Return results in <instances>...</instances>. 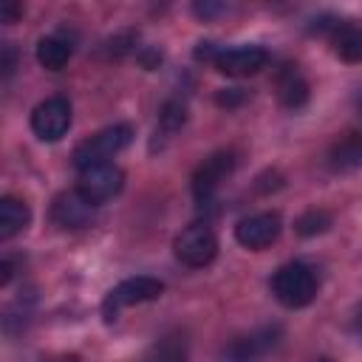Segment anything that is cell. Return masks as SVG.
Instances as JSON below:
<instances>
[{
	"label": "cell",
	"instance_id": "6da1fadb",
	"mask_svg": "<svg viewBox=\"0 0 362 362\" xmlns=\"http://www.w3.org/2000/svg\"><path fill=\"white\" fill-rule=\"evenodd\" d=\"M317 272L303 263V260H291L286 266H280L272 277V294L277 297L280 305L286 308H303L317 297Z\"/></svg>",
	"mask_w": 362,
	"mask_h": 362
},
{
	"label": "cell",
	"instance_id": "7a4b0ae2",
	"mask_svg": "<svg viewBox=\"0 0 362 362\" xmlns=\"http://www.w3.org/2000/svg\"><path fill=\"white\" fill-rule=\"evenodd\" d=\"M133 141V127L130 124H110L93 136H88L85 141H79L74 147V167L82 173L88 167H99V164H110V158L116 153H122L127 144Z\"/></svg>",
	"mask_w": 362,
	"mask_h": 362
},
{
	"label": "cell",
	"instance_id": "3957f363",
	"mask_svg": "<svg viewBox=\"0 0 362 362\" xmlns=\"http://www.w3.org/2000/svg\"><path fill=\"white\" fill-rule=\"evenodd\" d=\"M164 294V283L156 280V277H147V274H139V277H127L122 280L119 286H113L102 303V314L107 322H113L119 317L122 308H130V305H141V303H153Z\"/></svg>",
	"mask_w": 362,
	"mask_h": 362
},
{
	"label": "cell",
	"instance_id": "277c9868",
	"mask_svg": "<svg viewBox=\"0 0 362 362\" xmlns=\"http://www.w3.org/2000/svg\"><path fill=\"white\" fill-rule=\"evenodd\" d=\"M175 257L189 269H204L218 255V238L209 223H189L173 243Z\"/></svg>",
	"mask_w": 362,
	"mask_h": 362
},
{
	"label": "cell",
	"instance_id": "5b68a950",
	"mask_svg": "<svg viewBox=\"0 0 362 362\" xmlns=\"http://www.w3.org/2000/svg\"><path fill=\"white\" fill-rule=\"evenodd\" d=\"M235 164H238V158L229 150H218L198 164V170L192 173V195H195L201 209L215 201L218 187L226 181V175L235 170Z\"/></svg>",
	"mask_w": 362,
	"mask_h": 362
},
{
	"label": "cell",
	"instance_id": "8992f818",
	"mask_svg": "<svg viewBox=\"0 0 362 362\" xmlns=\"http://www.w3.org/2000/svg\"><path fill=\"white\" fill-rule=\"evenodd\" d=\"M311 28L331 40V48L339 59L362 62V25L359 23L339 20V17H320V20H314Z\"/></svg>",
	"mask_w": 362,
	"mask_h": 362
},
{
	"label": "cell",
	"instance_id": "52a82bcc",
	"mask_svg": "<svg viewBox=\"0 0 362 362\" xmlns=\"http://www.w3.org/2000/svg\"><path fill=\"white\" fill-rule=\"evenodd\" d=\"M124 187V173L116 164H99V167H88L79 173L76 181V192L90 201L93 206L107 204L113 195H119V189Z\"/></svg>",
	"mask_w": 362,
	"mask_h": 362
},
{
	"label": "cell",
	"instance_id": "ba28073f",
	"mask_svg": "<svg viewBox=\"0 0 362 362\" xmlns=\"http://www.w3.org/2000/svg\"><path fill=\"white\" fill-rule=\"evenodd\" d=\"M71 127V105L65 96H48L31 110V130L42 141H59Z\"/></svg>",
	"mask_w": 362,
	"mask_h": 362
},
{
	"label": "cell",
	"instance_id": "9c48e42d",
	"mask_svg": "<svg viewBox=\"0 0 362 362\" xmlns=\"http://www.w3.org/2000/svg\"><path fill=\"white\" fill-rule=\"evenodd\" d=\"M212 65L226 76H252L269 65V51L263 45H232V48L218 45Z\"/></svg>",
	"mask_w": 362,
	"mask_h": 362
},
{
	"label": "cell",
	"instance_id": "30bf717a",
	"mask_svg": "<svg viewBox=\"0 0 362 362\" xmlns=\"http://www.w3.org/2000/svg\"><path fill=\"white\" fill-rule=\"evenodd\" d=\"M280 215L277 212H255L243 221H238L235 226V240L252 252H260L266 246H272L277 238H280Z\"/></svg>",
	"mask_w": 362,
	"mask_h": 362
},
{
	"label": "cell",
	"instance_id": "8fae6325",
	"mask_svg": "<svg viewBox=\"0 0 362 362\" xmlns=\"http://www.w3.org/2000/svg\"><path fill=\"white\" fill-rule=\"evenodd\" d=\"M277 342H280V328L277 325L257 328L252 334H243V337L232 339L223 348V362H260L269 351H274Z\"/></svg>",
	"mask_w": 362,
	"mask_h": 362
},
{
	"label": "cell",
	"instance_id": "7c38bea8",
	"mask_svg": "<svg viewBox=\"0 0 362 362\" xmlns=\"http://www.w3.org/2000/svg\"><path fill=\"white\" fill-rule=\"evenodd\" d=\"M93 204L90 201H85L76 189H71V192H59L57 198H54V204H51V218H54V223H59L62 229H82V226H88L90 221H93Z\"/></svg>",
	"mask_w": 362,
	"mask_h": 362
},
{
	"label": "cell",
	"instance_id": "4fadbf2b",
	"mask_svg": "<svg viewBox=\"0 0 362 362\" xmlns=\"http://www.w3.org/2000/svg\"><path fill=\"white\" fill-rule=\"evenodd\" d=\"M274 88H277V96L286 107L297 110L308 102V82L303 76V71L294 65V62H283L277 68V76H274Z\"/></svg>",
	"mask_w": 362,
	"mask_h": 362
},
{
	"label": "cell",
	"instance_id": "5bb4252c",
	"mask_svg": "<svg viewBox=\"0 0 362 362\" xmlns=\"http://www.w3.org/2000/svg\"><path fill=\"white\" fill-rule=\"evenodd\" d=\"M74 57V42L65 34H48L37 42V62L45 71H62Z\"/></svg>",
	"mask_w": 362,
	"mask_h": 362
},
{
	"label": "cell",
	"instance_id": "9a60e30c",
	"mask_svg": "<svg viewBox=\"0 0 362 362\" xmlns=\"http://www.w3.org/2000/svg\"><path fill=\"white\" fill-rule=\"evenodd\" d=\"M31 221V209L25 201L14 198V195H6L0 198V238L8 240L14 238L17 232H23Z\"/></svg>",
	"mask_w": 362,
	"mask_h": 362
},
{
	"label": "cell",
	"instance_id": "2e32d148",
	"mask_svg": "<svg viewBox=\"0 0 362 362\" xmlns=\"http://www.w3.org/2000/svg\"><path fill=\"white\" fill-rule=\"evenodd\" d=\"M147 362H189L187 339H184L181 334H167V337H161V339L150 348Z\"/></svg>",
	"mask_w": 362,
	"mask_h": 362
},
{
	"label": "cell",
	"instance_id": "e0dca14e",
	"mask_svg": "<svg viewBox=\"0 0 362 362\" xmlns=\"http://www.w3.org/2000/svg\"><path fill=\"white\" fill-rule=\"evenodd\" d=\"M328 226H331V215H328L325 209H308V212H303V215L297 218V223H294L297 235H303V238L322 235Z\"/></svg>",
	"mask_w": 362,
	"mask_h": 362
},
{
	"label": "cell",
	"instance_id": "ac0fdd59",
	"mask_svg": "<svg viewBox=\"0 0 362 362\" xmlns=\"http://www.w3.org/2000/svg\"><path fill=\"white\" fill-rule=\"evenodd\" d=\"M184 122H187V107H184V102H178V99L164 102V107H161V113H158V127H161V133L170 136V133L181 130Z\"/></svg>",
	"mask_w": 362,
	"mask_h": 362
},
{
	"label": "cell",
	"instance_id": "d6986e66",
	"mask_svg": "<svg viewBox=\"0 0 362 362\" xmlns=\"http://www.w3.org/2000/svg\"><path fill=\"white\" fill-rule=\"evenodd\" d=\"M246 99V93L240 90V88H223L221 93H218V105L221 107H235V105H240Z\"/></svg>",
	"mask_w": 362,
	"mask_h": 362
},
{
	"label": "cell",
	"instance_id": "ffe728a7",
	"mask_svg": "<svg viewBox=\"0 0 362 362\" xmlns=\"http://www.w3.org/2000/svg\"><path fill=\"white\" fill-rule=\"evenodd\" d=\"M0 68H3V76H6V79H8V76L14 74V68H17V51H14L11 42L3 45V62H0Z\"/></svg>",
	"mask_w": 362,
	"mask_h": 362
},
{
	"label": "cell",
	"instance_id": "44dd1931",
	"mask_svg": "<svg viewBox=\"0 0 362 362\" xmlns=\"http://www.w3.org/2000/svg\"><path fill=\"white\" fill-rule=\"evenodd\" d=\"M20 14H23V6H20V3H11V0H6V3L0 6V17H3V23H14Z\"/></svg>",
	"mask_w": 362,
	"mask_h": 362
},
{
	"label": "cell",
	"instance_id": "7402d4cb",
	"mask_svg": "<svg viewBox=\"0 0 362 362\" xmlns=\"http://www.w3.org/2000/svg\"><path fill=\"white\" fill-rule=\"evenodd\" d=\"M218 11H223V6H215V3H198V6H195V14L204 17V20L212 17V14H218Z\"/></svg>",
	"mask_w": 362,
	"mask_h": 362
},
{
	"label": "cell",
	"instance_id": "603a6c76",
	"mask_svg": "<svg viewBox=\"0 0 362 362\" xmlns=\"http://www.w3.org/2000/svg\"><path fill=\"white\" fill-rule=\"evenodd\" d=\"M11 274H14V263L6 257L3 263H0V286H8V280H11Z\"/></svg>",
	"mask_w": 362,
	"mask_h": 362
},
{
	"label": "cell",
	"instance_id": "cb8c5ba5",
	"mask_svg": "<svg viewBox=\"0 0 362 362\" xmlns=\"http://www.w3.org/2000/svg\"><path fill=\"white\" fill-rule=\"evenodd\" d=\"M354 328H356V334H362V303L354 311Z\"/></svg>",
	"mask_w": 362,
	"mask_h": 362
},
{
	"label": "cell",
	"instance_id": "d4e9b609",
	"mask_svg": "<svg viewBox=\"0 0 362 362\" xmlns=\"http://www.w3.org/2000/svg\"><path fill=\"white\" fill-rule=\"evenodd\" d=\"M322 362H328V359H322Z\"/></svg>",
	"mask_w": 362,
	"mask_h": 362
}]
</instances>
